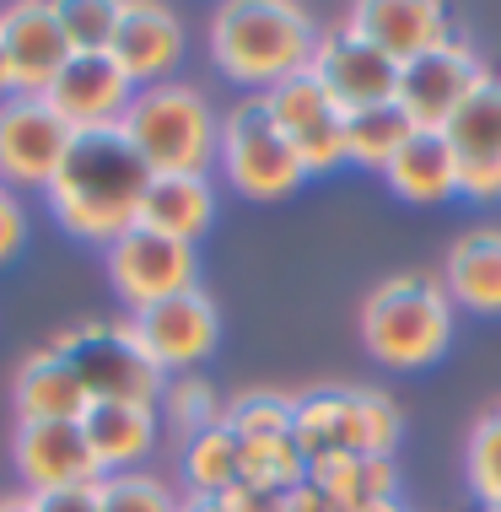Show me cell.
I'll list each match as a JSON object with an SVG mask.
<instances>
[{"instance_id": "2", "label": "cell", "mask_w": 501, "mask_h": 512, "mask_svg": "<svg viewBox=\"0 0 501 512\" xmlns=\"http://www.w3.org/2000/svg\"><path fill=\"white\" fill-rule=\"evenodd\" d=\"M313 44L318 27L308 6H291V0H227L211 11V60L238 87L270 92L302 76Z\"/></svg>"}, {"instance_id": "12", "label": "cell", "mask_w": 501, "mask_h": 512, "mask_svg": "<svg viewBox=\"0 0 501 512\" xmlns=\"http://www.w3.org/2000/svg\"><path fill=\"white\" fill-rule=\"evenodd\" d=\"M264 103H270L275 124H281V135L291 141V151H297V162L308 168V178L334 173L345 162V108L334 103L308 71L281 81V87H270Z\"/></svg>"}, {"instance_id": "29", "label": "cell", "mask_w": 501, "mask_h": 512, "mask_svg": "<svg viewBox=\"0 0 501 512\" xmlns=\"http://www.w3.org/2000/svg\"><path fill=\"white\" fill-rule=\"evenodd\" d=\"M162 410H167V426L184 432V442H189V437L211 432L221 415H227V399L216 394L211 378H200V372H178V378H167V389H162Z\"/></svg>"}, {"instance_id": "15", "label": "cell", "mask_w": 501, "mask_h": 512, "mask_svg": "<svg viewBox=\"0 0 501 512\" xmlns=\"http://www.w3.org/2000/svg\"><path fill=\"white\" fill-rule=\"evenodd\" d=\"M453 157H458V195L501 200V81L485 76L469 103L442 124Z\"/></svg>"}, {"instance_id": "22", "label": "cell", "mask_w": 501, "mask_h": 512, "mask_svg": "<svg viewBox=\"0 0 501 512\" xmlns=\"http://www.w3.org/2000/svg\"><path fill=\"white\" fill-rule=\"evenodd\" d=\"M291 437L308 453V464L334 459V453H361V394L356 389H329V383L297 394Z\"/></svg>"}, {"instance_id": "31", "label": "cell", "mask_w": 501, "mask_h": 512, "mask_svg": "<svg viewBox=\"0 0 501 512\" xmlns=\"http://www.w3.org/2000/svg\"><path fill=\"white\" fill-rule=\"evenodd\" d=\"M60 6V27L76 54H108L124 17V0H54Z\"/></svg>"}, {"instance_id": "17", "label": "cell", "mask_w": 501, "mask_h": 512, "mask_svg": "<svg viewBox=\"0 0 501 512\" xmlns=\"http://www.w3.org/2000/svg\"><path fill=\"white\" fill-rule=\"evenodd\" d=\"M108 54L124 65V76L135 87L173 81L178 60H184V22H178L173 6H157V0H124V17Z\"/></svg>"}, {"instance_id": "8", "label": "cell", "mask_w": 501, "mask_h": 512, "mask_svg": "<svg viewBox=\"0 0 501 512\" xmlns=\"http://www.w3.org/2000/svg\"><path fill=\"white\" fill-rule=\"evenodd\" d=\"M76 130L44 98H6L0 103V184L6 189H49L60 173Z\"/></svg>"}, {"instance_id": "21", "label": "cell", "mask_w": 501, "mask_h": 512, "mask_svg": "<svg viewBox=\"0 0 501 512\" xmlns=\"http://www.w3.org/2000/svg\"><path fill=\"white\" fill-rule=\"evenodd\" d=\"M211 221H216L211 173H151L146 200H141V227L194 248L211 232Z\"/></svg>"}, {"instance_id": "5", "label": "cell", "mask_w": 501, "mask_h": 512, "mask_svg": "<svg viewBox=\"0 0 501 512\" xmlns=\"http://www.w3.org/2000/svg\"><path fill=\"white\" fill-rule=\"evenodd\" d=\"M216 168L227 173V184L238 189L243 200L275 205L286 195H297L308 184V168L297 162V151L281 135L264 92L254 98H238L221 114V141H216Z\"/></svg>"}, {"instance_id": "4", "label": "cell", "mask_w": 501, "mask_h": 512, "mask_svg": "<svg viewBox=\"0 0 501 512\" xmlns=\"http://www.w3.org/2000/svg\"><path fill=\"white\" fill-rule=\"evenodd\" d=\"M119 130L130 135V146L146 157L151 173H205L216 162L221 114L189 81H157V87L135 92Z\"/></svg>"}, {"instance_id": "30", "label": "cell", "mask_w": 501, "mask_h": 512, "mask_svg": "<svg viewBox=\"0 0 501 512\" xmlns=\"http://www.w3.org/2000/svg\"><path fill=\"white\" fill-rule=\"evenodd\" d=\"M221 421H227L243 442H254V437H291L297 399L281 394V389H243L238 399H227V415H221Z\"/></svg>"}, {"instance_id": "19", "label": "cell", "mask_w": 501, "mask_h": 512, "mask_svg": "<svg viewBox=\"0 0 501 512\" xmlns=\"http://www.w3.org/2000/svg\"><path fill=\"white\" fill-rule=\"evenodd\" d=\"M162 415L157 405H141V399H92L81 410V437H87L92 459L103 475H124L157 448Z\"/></svg>"}, {"instance_id": "23", "label": "cell", "mask_w": 501, "mask_h": 512, "mask_svg": "<svg viewBox=\"0 0 501 512\" xmlns=\"http://www.w3.org/2000/svg\"><path fill=\"white\" fill-rule=\"evenodd\" d=\"M442 286L453 308L469 313H501V227H475L453 238L442 259Z\"/></svg>"}, {"instance_id": "43", "label": "cell", "mask_w": 501, "mask_h": 512, "mask_svg": "<svg viewBox=\"0 0 501 512\" xmlns=\"http://www.w3.org/2000/svg\"><path fill=\"white\" fill-rule=\"evenodd\" d=\"M496 81H501V76H496Z\"/></svg>"}, {"instance_id": "32", "label": "cell", "mask_w": 501, "mask_h": 512, "mask_svg": "<svg viewBox=\"0 0 501 512\" xmlns=\"http://www.w3.org/2000/svg\"><path fill=\"white\" fill-rule=\"evenodd\" d=\"M97 496H103V512H178L184 507V496L167 486V480L146 475V469L103 475L97 480Z\"/></svg>"}, {"instance_id": "28", "label": "cell", "mask_w": 501, "mask_h": 512, "mask_svg": "<svg viewBox=\"0 0 501 512\" xmlns=\"http://www.w3.org/2000/svg\"><path fill=\"white\" fill-rule=\"evenodd\" d=\"M308 480V453L297 437H254L243 442V486H259L270 496H286Z\"/></svg>"}, {"instance_id": "37", "label": "cell", "mask_w": 501, "mask_h": 512, "mask_svg": "<svg viewBox=\"0 0 501 512\" xmlns=\"http://www.w3.org/2000/svg\"><path fill=\"white\" fill-rule=\"evenodd\" d=\"M216 512H281V496H270V491H259V486H232V491H221L216 496Z\"/></svg>"}, {"instance_id": "18", "label": "cell", "mask_w": 501, "mask_h": 512, "mask_svg": "<svg viewBox=\"0 0 501 512\" xmlns=\"http://www.w3.org/2000/svg\"><path fill=\"white\" fill-rule=\"evenodd\" d=\"M345 22H351L372 49H383L399 71H405L410 60H421V54L442 49L453 38L448 11L431 6V0H361Z\"/></svg>"}, {"instance_id": "36", "label": "cell", "mask_w": 501, "mask_h": 512, "mask_svg": "<svg viewBox=\"0 0 501 512\" xmlns=\"http://www.w3.org/2000/svg\"><path fill=\"white\" fill-rule=\"evenodd\" d=\"M33 512H103L97 486H65V491H38Z\"/></svg>"}, {"instance_id": "26", "label": "cell", "mask_w": 501, "mask_h": 512, "mask_svg": "<svg viewBox=\"0 0 501 512\" xmlns=\"http://www.w3.org/2000/svg\"><path fill=\"white\" fill-rule=\"evenodd\" d=\"M410 135H415V124H410V114L399 103L356 108V114H345V162H351V168L383 173Z\"/></svg>"}, {"instance_id": "35", "label": "cell", "mask_w": 501, "mask_h": 512, "mask_svg": "<svg viewBox=\"0 0 501 512\" xmlns=\"http://www.w3.org/2000/svg\"><path fill=\"white\" fill-rule=\"evenodd\" d=\"M22 243H27V205L17 189L0 184V265H11L22 254Z\"/></svg>"}, {"instance_id": "24", "label": "cell", "mask_w": 501, "mask_h": 512, "mask_svg": "<svg viewBox=\"0 0 501 512\" xmlns=\"http://www.w3.org/2000/svg\"><path fill=\"white\" fill-rule=\"evenodd\" d=\"M388 189L410 205H442L458 195V157L442 130H415L405 146L394 151V162L383 168Z\"/></svg>"}, {"instance_id": "42", "label": "cell", "mask_w": 501, "mask_h": 512, "mask_svg": "<svg viewBox=\"0 0 501 512\" xmlns=\"http://www.w3.org/2000/svg\"><path fill=\"white\" fill-rule=\"evenodd\" d=\"M485 512H501V507H485Z\"/></svg>"}, {"instance_id": "41", "label": "cell", "mask_w": 501, "mask_h": 512, "mask_svg": "<svg viewBox=\"0 0 501 512\" xmlns=\"http://www.w3.org/2000/svg\"><path fill=\"white\" fill-rule=\"evenodd\" d=\"M178 512H216V502H211V496H184V507H178Z\"/></svg>"}, {"instance_id": "25", "label": "cell", "mask_w": 501, "mask_h": 512, "mask_svg": "<svg viewBox=\"0 0 501 512\" xmlns=\"http://www.w3.org/2000/svg\"><path fill=\"white\" fill-rule=\"evenodd\" d=\"M308 480L340 512H361L372 502H394L399 496L394 459H367V453H334V459H318V464H308Z\"/></svg>"}, {"instance_id": "33", "label": "cell", "mask_w": 501, "mask_h": 512, "mask_svg": "<svg viewBox=\"0 0 501 512\" xmlns=\"http://www.w3.org/2000/svg\"><path fill=\"white\" fill-rule=\"evenodd\" d=\"M469 491L480 496L485 507H501V405H491L469 432Z\"/></svg>"}, {"instance_id": "20", "label": "cell", "mask_w": 501, "mask_h": 512, "mask_svg": "<svg viewBox=\"0 0 501 512\" xmlns=\"http://www.w3.org/2000/svg\"><path fill=\"white\" fill-rule=\"evenodd\" d=\"M87 405H92V394L81 389L76 367L65 362L54 345H38V351L22 356L17 378H11V410H17V426H27V421H81Z\"/></svg>"}, {"instance_id": "34", "label": "cell", "mask_w": 501, "mask_h": 512, "mask_svg": "<svg viewBox=\"0 0 501 512\" xmlns=\"http://www.w3.org/2000/svg\"><path fill=\"white\" fill-rule=\"evenodd\" d=\"M356 394H361V453H367V459H394L399 405L383 389H356Z\"/></svg>"}, {"instance_id": "14", "label": "cell", "mask_w": 501, "mask_h": 512, "mask_svg": "<svg viewBox=\"0 0 501 512\" xmlns=\"http://www.w3.org/2000/svg\"><path fill=\"white\" fill-rule=\"evenodd\" d=\"M135 92L141 87L124 76V65L114 54H71L65 71L54 76V87L44 92V103L71 130H114L124 119V108L135 103Z\"/></svg>"}, {"instance_id": "6", "label": "cell", "mask_w": 501, "mask_h": 512, "mask_svg": "<svg viewBox=\"0 0 501 512\" xmlns=\"http://www.w3.org/2000/svg\"><path fill=\"white\" fill-rule=\"evenodd\" d=\"M49 345L76 367L81 389L92 399H141V405H157L167 389V372L151 362V351L141 345L130 318H81V324L60 329Z\"/></svg>"}, {"instance_id": "1", "label": "cell", "mask_w": 501, "mask_h": 512, "mask_svg": "<svg viewBox=\"0 0 501 512\" xmlns=\"http://www.w3.org/2000/svg\"><path fill=\"white\" fill-rule=\"evenodd\" d=\"M146 184H151L146 157L114 124V130H76L60 173L49 178L44 200L71 238L108 248L141 221Z\"/></svg>"}, {"instance_id": "40", "label": "cell", "mask_w": 501, "mask_h": 512, "mask_svg": "<svg viewBox=\"0 0 501 512\" xmlns=\"http://www.w3.org/2000/svg\"><path fill=\"white\" fill-rule=\"evenodd\" d=\"M0 512H33V496H0Z\"/></svg>"}, {"instance_id": "9", "label": "cell", "mask_w": 501, "mask_h": 512, "mask_svg": "<svg viewBox=\"0 0 501 512\" xmlns=\"http://www.w3.org/2000/svg\"><path fill=\"white\" fill-rule=\"evenodd\" d=\"M308 76L345 108V114H356V108H378V103H394V98H399V65L388 60L383 49H372L351 22L318 33L313 60H308Z\"/></svg>"}, {"instance_id": "13", "label": "cell", "mask_w": 501, "mask_h": 512, "mask_svg": "<svg viewBox=\"0 0 501 512\" xmlns=\"http://www.w3.org/2000/svg\"><path fill=\"white\" fill-rule=\"evenodd\" d=\"M0 49H6L11 65V87L22 98H44L54 76L65 71V60L76 54L54 0H17V6L0 11Z\"/></svg>"}, {"instance_id": "10", "label": "cell", "mask_w": 501, "mask_h": 512, "mask_svg": "<svg viewBox=\"0 0 501 512\" xmlns=\"http://www.w3.org/2000/svg\"><path fill=\"white\" fill-rule=\"evenodd\" d=\"M485 76L491 71H485V60L469 49V38L453 33L442 49L421 54V60H410L405 71H399V98L394 103L410 114L415 130H442V124L469 103V92H475Z\"/></svg>"}, {"instance_id": "7", "label": "cell", "mask_w": 501, "mask_h": 512, "mask_svg": "<svg viewBox=\"0 0 501 512\" xmlns=\"http://www.w3.org/2000/svg\"><path fill=\"white\" fill-rule=\"evenodd\" d=\"M103 254H108V281H114V292L124 297L130 313L200 286V259H194V248L178 243V238H162V232L141 227V221H135L124 238L108 243Z\"/></svg>"}, {"instance_id": "11", "label": "cell", "mask_w": 501, "mask_h": 512, "mask_svg": "<svg viewBox=\"0 0 501 512\" xmlns=\"http://www.w3.org/2000/svg\"><path fill=\"white\" fill-rule=\"evenodd\" d=\"M130 324H135V335H141V345L151 351V362L162 372H173V378L178 372H194L221 340V313H216L211 292H200V286L130 313Z\"/></svg>"}, {"instance_id": "3", "label": "cell", "mask_w": 501, "mask_h": 512, "mask_svg": "<svg viewBox=\"0 0 501 512\" xmlns=\"http://www.w3.org/2000/svg\"><path fill=\"white\" fill-rule=\"evenodd\" d=\"M453 297L442 286V275L431 270H399L378 281L361 302V345L372 362L415 372L431 367L453 340Z\"/></svg>"}, {"instance_id": "27", "label": "cell", "mask_w": 501, "mask_h": 512, "mask_svg": "<svg viewBox=\"0 0 501 512\" xmlns=\"http://www.w3.org/2000/svg\"><path fill=\"white\" fill-rule=\"evenodd\" d=\"M184 480H189V496H211V502L221 491H232L243 480V437L227 421L189 437L184 442Z\"/></svg>"}, {"instance_id": "38", "label": "cell", "mask_w": 501, "mask_h": 512, "mask_svg": "<svg viewBox=\"0 0 501 512\" xmlns=\"http://www.w3.org/2000/svg\"><path fill=\"white\" fill-rule=\"evenodd\" d=\"M281 512H340V507H334L329 496L313 486V480H302L297 491H286V496H281Z\"/></svg>"}, {"instance_id": "39", "label": "cell", "mask_w": 501, "mask_h": 512, "mask_svg": "<svg viewBox=\"0 0 501 512\" xmlns=\"http://www.w3.org/2000/svg\"><path fill=\"white\" fill-rule=\"evenodd\" d=\"M17 98V87H11V65H6V49H0V103Z\"/></svg>"}, {"instance_id": "16", "label": "cell", "mask_w": 501, "mask_h": 512, "mask_svg": "<svg viewBox=\"0 0 501 512\" xmlns=\"http://www.w3.org/2000/svg\"><path fill=\"white\" fill-rule=\"evenodd\" d=\"M11 459H17V475H22L27 496L65 491V486H97V480H103L87 437H81V421H27V426H17Z\"/></svg>"}]
</instances>
